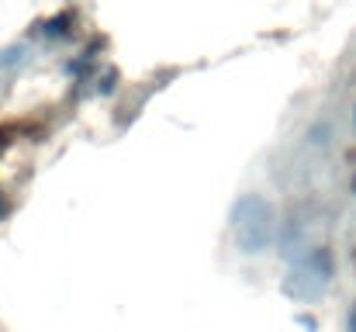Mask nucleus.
Here are the masks:
<instances>
[{
  "instance_id": "obj_1",
  "label": "nucleus",
  "mask_w": 356,
  "mask_h": 332,
  "mask_svg": "<svg viewBox=\"0 0 356 332\" xmlns=\"http://www.w3.org/2000/svg\"><path fill=\"white\" fill-rule=\"evenodd\" d=\"M232 228H236V242L245 256L266 253L277 239V208L270 198L263 194H245L232 208Z\"/></svg>"
},
{
  "instance_id": "obj_2",
  "label": "nucleus",
  "mask_w": 356,
  "mask_h": 332,
  "mask_svg": "<svg viewBox=\"0 0 356 332\" xmlns=\"http://www.w3.org/2000/svg\"><path fill=\"white\" fill-rule=\"evenodd\" d=\"M301 270H305L312 280H318V284H329V280H332V274H336V263H332V253H329V246H315V249H308V253H305V263H301Z\"/></svg>"
},
{
  "instance_id": "obj_7",
  "label": "nucleus",
  "mask_w": 356,
  "mask_h": 332,
  "mask_svg": "<svg viewBox=\"0 0 356 332\" xmlns=\"http://www.w3.org/2000/svg\"><path fill=\"white\" fill-rule=\"evenodd\" d=\"M353 263H356V246H353Z\"/></svg>"
},
{
  "instance_id": "obj_3",
  "label": "nucleus",
  "mask_w": 356,
  "mask_h": 332,
  "mask_svg": "<svg viewBox=\"0 0 356 332\" xmlns=\"http://www.w3.org/2000/svg\"><path fill=\"white\" fill-rule=\"evenodd\" d=\"M21 52H24L21 45H14V49H7V52H0V66H10V63H17V59H21Z\"/></svg>"
},
{
  "instance_id": "obj_5",
  "label": "nucleus",
  "mask_w": 356,
  "mask_h": 332,
  "mask_svg": "<svg viewBox=\"0 0 356 332\" xmlns=\"http://www.w3.org/2000/svg\"><path fill=\"white\" fill-rule=\"evenodd\" d=\"M3 212H7V198H3V191H0V219H3Z\"/></svg>"
},
{
  "instance_id": "obj_4",
  "label": "nucleus",
  "mask_w": 356,
  "mask_h": 332,
  "mask_svg": "<svg viewBox=\"0 0 356 332\" xmlns=\"http://www.w3.org/2000/svg\"><path fill=\"white\" fill-rule=\"evenodd\" d=\"M350 194H353V198H356V170H353V173H350Z\"/></svg>"
},
{
  "instance_id": "obj_6",
  "label": "nucleus",
  "mask_w": 356,
  "mask_h": 332,
  "mask_svg": "<svg viewBox=\"0 0 356 332\" xmlns=\"http://www.w3.org/2000/svg\"><path fill=\"white\" fill-rule=\"evenodd\" d=\"M353 125H356V104H353Z\"/></svg>"
}]
</instances>
